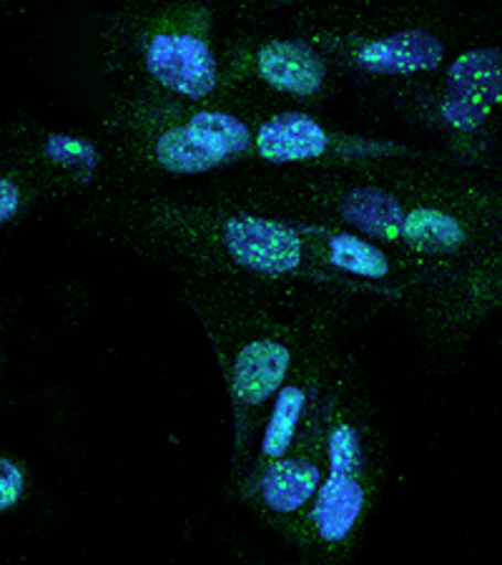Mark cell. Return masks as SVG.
I'll use <instances>...</instances> for the list:
<instances>
[{
  "mask_svg": "<svg viewBox=\"0 0 502 565\" xmlns=\"http://www.w3.org/2000/svg\"><path fill=\"white\" fill-rule=\"evenodd\" d=\"M45 159L56 163V167L71 171V177L78 184H86L94 177L98 167V149L86 139H76V136L53 134L43 143Z\"/></svg>",
  "mask_w": 502,
  "mask_h": 565,
  "instance_id": "4fadbf2b",
  "label": "cell"
},
{
  "mask_svg": "<svg viewBox=\"0 0 502 565\" xmlns=\"http://www.w3.org/2000/svg\"><path fill=\"white\" fill-rule=\"evenodd\" d=\"M252 146V129L226 111H194L151 143V157L169 174H206Z\"/></svg>",
  "mask_w": 502,
  "mask_h": 565,
  "instance_id": "277c9868",
  "label": "cell"
},
{
  "mask_svg": "<svg viewBox=\"0 0 502 565\" xmlns=\"http://www.w3.org/2000/svg\"><path fill=\"white\" fill-rule=\"evenodd\" d=\"M380 488L382 440L352 358H344L324 409V478L291 548L305 561H344L372 523Z\"/></svg>",
  "mask_w": 502,
  "mask_h": 565,
  "instance_id": "7a4b0ae2",
  "label": "cell"
},
{
  "mask_svg": "<svg viewBox=\"0 0 502 565\" xmlns=\"http://www.w3.org/2000/svg\"><path fill=\"white\" fill-rule=\"evenodd\" d=\"M344 224L377 242H397L405 222V204L389 189L374 184H354L337 199Z\"/></svg>",
  "mask_w": 502,
  "mask_h": 565,
  "instance_id": "8fae6325",
  "label": "cell"
},
{
  "mask_svg": "<svg viewBox=\"0 0 502 565\" xmlns=\"http://www.w3.org/2000/svg\"><path fill=\"white\" fill-rule=\"evenodd\" d=\"M322 264L352 279V289L372 297H397L392 289V259L377 244L352 232L327 234L322 242Z\"/></svg>",
  "mask_w": 502,
  "mask_h": 565,
  "instance_id": "9c48e42d",
  "label": "cell"
},
{
  "mask_svg": "<svg viewBox=\"0 0 502 565\" xmlns=\"http://www.w3.org/2000/svg\"><path fill=\"white\" fill-rule=\"evenodd\" d=\"M259 78L279 94L312 98L327 81V63L307 41H269L254 56Z\"/></svg>",
  "mask_w": 502,
  "mask_h": 565,
  "instance_id": "52a82bcc",
  "label": "cell"
},
{
  "mask_svg": "<svg viewBox=\"0 0 502 565\" xmlns=\"http://www.w3.org/2000/svg\"><path fill=\"white\" fill-rule=\"evenodd\" d=\"M442 58V41L432 33L413 29L362 43L354 53V66L372 76H413V73L435 71Z\"/></svg>",
  "mask_w": 502,
  "mask_h": 565,
  "instance_id": "ba28073f",
  "label": "cell"
},
{
  "mask_svg": "<svg viewBox=\"0 0 502 565\" xmlns=\"http://www.w3.org/2000/svg\"><path fill=\"white\" fill-rule=\"evenodd\" d=\"M330 134L324 126L305 111H281L261 121L257 153L269 163H299L322 159L330 151Z\"/></svg>",
  "mask_w": 502,
  "mask_h": 565,
  "instance_id": "30bf717a",
  "label": "cell"
},
{
  "mask_svg": "<svg viewBox=\"0 0 502 565\" xmlns=\"http://www.w3.org/2000/svg\"><path fill=\"white\" fill-rule=\"evenodd\" d=\"M25 478L23 470L18 468L13 460L0 458V510H8L15 505L23 495Z\"/></svg>",
  "mask_w": 502,
  "mask_h": 565,
  "instance_id": "5bb4252c",
  "label": "cell"
},
{
  "mask_svg": "<svg viewBox=\"0 0 502 565\" xmlns=\"http://www.w3.org/2000/svg\"><path fill=\"white\" fill-rule=\"evenodd\" d=\"M502 104V49L464 51L447 71L442 118L452 129L474 131Z\"/></svg>",
  "mask_w": 502,
  "mask_h": 565,
  "instance_id": "8992f818",
  "label": "cell"
},
{
  "mask_svg": "<svg viewBox=\"0 0 502 565\" xmlns=\"http://www.w3.org/2000/svg\"><path fill=\"white\" fill-rule=\"evenodd\" d=\"M191 307L212 342L229 395L234 468L299 360L322 340L342 337L350 322L332 305L267 297L257 285L249 291H206L191 299Z\"/></svg>",
  "mask_w": 502,
  "mask_h": 565,
  "instance_id": "6da1fadb",
  "label": "cell"
},
{
  "mask_svg": "<svg viewBox=\"0 0 502 565\" xmlns=\"http://www.w3.org/2000/svg\"><path fill=\"white\" fill-rule=\"evenodd\" d=\"M143 63L161 88L189 102L212 96L218 86V63L212 45L194 33H153L146 43Z\"/></svg>",
  "mask_w": 502,
  "mask_h": 565,
  "instance_id": "5b68a950",
  "label": "cell"
},
{
  "mask_svg": "<svg viewBox=\"0 0 502 565\" xmlns=\"http://www.w3.org/2000/svg\"><path fill=\"white\" fill-rule=\"evenodd\" d=\"M327 409V407H324ZM324 478V415L285 458L234 488L236 498L281 541H295Z\"/></svg>",
  "mask_w": 502,
  "mask_h": 565,
  "instance_id": "3957f363",
  "label": "cell"
},
{
  "mask_svg": "<svg viewBox=\"0 0 502 565\" xmlns=\"http://www.w3.org/2000/svg\"><path fill=\"white\" fill-rule=\"evenodd\" d=\"M23 206V189L13 177L0 174V224L11 222Z\"/></svg>",
  "mask_w": 502,
  "mask_h": 565,
  "instance_id": "9a60e30c",
  "label": "cell"
},
{
  "mask_svg": "<svg viewBox=\"0 0 502 565\" xmlns=\"http://www.w3.org/2000/svg\"><path fill=\"white\" fill-rule=\"evenodd\" d=\"M399 244L427 257H450L468 244V230L458 216L437 206H413L405 212Z\"/></svg>",
  "mask_w": 502,
  "mask_h": 565,
  "instance_id": "7c38bea8",
  "label": "cell"
}]
</instances>
